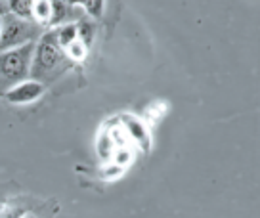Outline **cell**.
Masks as SVG:
<instances>
[{"instance_id": "obj_1", "label": "cell", "mask_w": 260, "mask_h": 218, "mask_svg": "<svg viewBox=\"0 0 260 218\" xmlns=\"http://www.w3.org/2000/svg\"><path fill=\"white\" fill-rule=\"evenodd\" d=\"M65 67V54L54 33L42 37L41 44L35 52V61L31 65V77L39 81H50Z\"/></svg>"}, {"instance_id": "obj_2", "label": "cell", "mask_w": 260, "mask_h": 218, "mask_svg": "<svg viewBox=\"0 0 260 218\" xmlns=\"http://www.w3.org/2000/svg\"><path fill=\"white\" fill-rule=\"evenodd\" d=\"M35 46L31 42L16 50L0 52V90L17 86L31 75V57Z\"/></svg>"}, {"instance_id": "obj_3", "label": "cell", "mask_w": 260, "mask_h": 218, "mask_svg": "<svg viewBox=\"0 0 260 218\" xmlns=\"http://www.w3.org/2000/svg\"><path fill=\"white\" fill-rule=\"evenodd\" d=\"M39 35V27L32 21H25L17 16H8L2 21L0 31V52L4 50H16L19 46L29 44L31 39Z\"/></svg>"}, {"instance_id": "obj_4", "label": "cell", "mask_w": 260, "mask_h": 218, "mask_svg": "<svg viewBox=\"0 0 260 218\" xmlns=\"http://www.w3.org/2000/svg\"><path fill=\"white\" fill-rule=\"evenodd\" d=\"M44 92V86L37 81H29V82H21L17 84L16 88H12L6 92V98L8 102H14V104H27V102H32L41 96Z\"/></svg>"}, {"instance_id": "obj_5", "label": "cell", "mask_w": 260, "mask_h": 218, "mask_svg": "<svg viewBox=\"0 0 260 218\" xmlns=\"http://www.w3.org/2000/svg\"><path fill=\"white\" fill-rule=\"evenodd\" d=\"M124 127H126V130H128V134L136 142H140V145H144V147H147V144H149V138H147V130L144 129V124L138 121V119H134V117H124Z\"/></svg>"}, {"instance_id": "obj_6", "label": "cell", "mask_w": 260, "mask_h": 218, "mask_svg": "<svg viewBox=\"0 0 260 218\" xmlns=\"http://www.w3.org/2000/svg\"><path fill=\"white\" fill-rule=\"evenodd\" d=\"M56 37H57L59 46H61V48H67V46H71V44L77 41V27H75V25H67V27H63L61 31L57 33Z\"/></svg>"}, {"instance_id": "obj_7", "label": "cell", "mask_w": 260, "mask_h": 218, "mask_svg": "<svg viewBox=\"0 0 260 218\" xmlns=\"http://www.w3.org/2000/svg\"><path fill=\"white\" fill-rule=\"evenodd\" d=\"M10 10L16 12L19 17H31L32 16V4L27 0H14L10 2Z\"/></svg>"}, {"instance_id": "obj_8", "label": "cell", "mask_w": 260, "mask_h": 218, "mask_svg": "<svg viewBox=\"0 0 260 218\" xmlns=\"http://www.w3.org/2000/svg\"><path fill=\"white\" fill-rule=\"evenodd\" d=\"M32 12L37 14L39 19L42 21H50V14H52V8H50L48 2H37L35 6H32Z\"/></svg>"}, {"instance_id": "obj_9", "label": "cell", "mask_w": 260, "mask_h": 218, "mask_svg": "<svg viewBox=\"0 0 260 218\" xmlns=\"http://www.w3.org/2000/svg\"><path fill=\"white\" fill-rule=\"evenodd\" d=\"M50 8H52V14H50V21H61L65 16V4L63 2H52L50 4Z\"/></svg>"}, {"instance_id": "obj_10", "label": "cell", "mask_w": 260, "mask_h": 218, "mask_svg": "<svg viewBox=\"0 0 260 218\" xmlns=\"http://www.w3.org/2000/svg\"><path fill=\"white\" fill-rule=\"evenodd\" d=\"M77 37H81L82 44H84V46H86V44H90V41H92V25L86 23V21H82V23L79 25Z\"/></svg>"}, {"instance_id": "obj_11", "label": "cell", "mask_w": 260, "mask_h": 218, "mask_svg": "<svg viewBox=\"0 0 260 218\" xmlns=\"http://www.w3.org/2000/svg\"><path fill=\"white\" fill-rule=\"evenodd\" d=\"M67 50H69V56L71 57H82V54H84V44H79V42L75 41L71 46H67Z\"/></svg>"}, {"instance_id": "obj_12", "label": "cell", "mask_w": 260, "mask_h": 218, "mask_svg": "<svg viewBox=\"0 0 260 218\" xmlns=\"http://www.w3.org/2000/svg\"><path fill=\"white\" fill-rule=\"evenodd\" d=\"M102 6H104V2H86V10L92 12L94 16H100V14H102Z\"/></svg>"}, {"instance_id": "obj_13", "label": "cell", "mask_w": 260, "mask_h": 218, "mask_svg": "<svg viewBox=\"0 0 260 218\" xmlns=\"http://www.w3.org/2000/svg\"><path fill=\"white\" fill-rule=\"evenodd\" d=\"M4 10L6 8H4V6H2V2H0V12H4Z\"/></svg>"}, {"instance_id": "obj_14", "label": "cell", "mask_w": 260, "mask_h": 218, "mask_svg": "<svg viewBox=\"0 0 260 218\" xmlns=\"http://www.w3.org/2000/svg\"><path fill=\"white\" fill-rule=\"evenodd\" d=\"M0 31H2V19H0Z\"/></svg>"}, {"instance_id": "obj_15", "label": "cell", "mask_w": 260, "mask_h": 218, "mask_svg": "<svg viewBox=\"0 0 260 218\" xmlns=\"http://www.w3.org/2000/svg\"><path fill=\"white\" fill-rule=\"evenodd\" d=\"M23 218H35V216H23Z\"/></svg>"}]
</instances>
